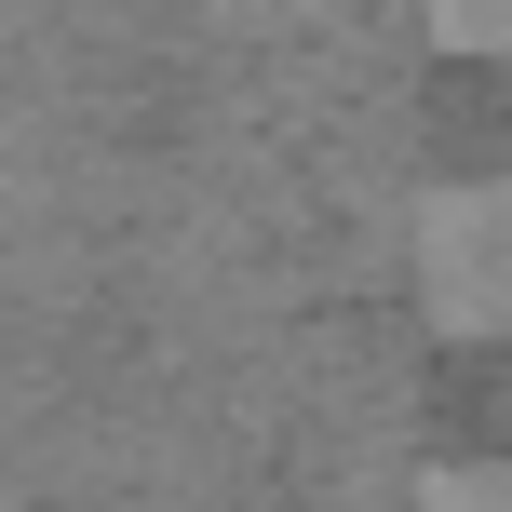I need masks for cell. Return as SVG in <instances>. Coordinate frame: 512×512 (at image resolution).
Masks as SVG:
<instances>
[{
  "mask_svg": "<svg viewBox=\"0 0 512 512\" xmlns=\"http://www.w3.org/2000/svg\"><path fill=\"white\" fill-rule=\"evenodd\" d=\"M432 54H512V14H472V0H445V14H432Z\"/></svg>",
  "mask_w": 512,
  "mask_h": 512,
  "instance_id": "obj_3",
  "label": "cell"
},
{
  "mask_svg": "<svg viewBox=\"0 0 512 512\" xmlns=\"http://www.w3.org/2000/svg\"><path fill=\"white\" fill-rule=\"evenodd\" d=\"M418 512H512V459H432Z\"/></svg>",
  "mask_w": 512,
  "mask_h": 512,
  "instance_id": "obj_2",
  "label": "cell"
},
{
  "mask_svg": "<svg viewBox=\"0 0 512 512\" xmlns=\"http://www.w3.org/2000/svg\"><path fill=\"white\" fill-rule=\"evenodd\" d=\"M405 283L445 337H512V176H445L405 216Z\"/></svg>",
  "mask_w": 512,
  "mask_h": 512,
  "instance_id": "obj_1",
  "label": "cell"
}]
</instances>
